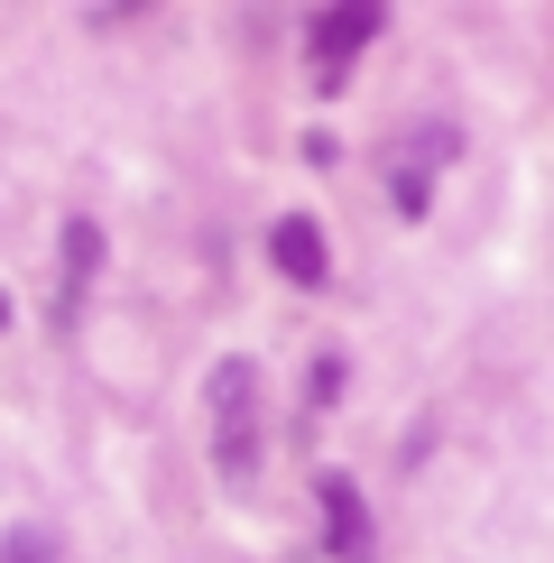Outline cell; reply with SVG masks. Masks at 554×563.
<instances>
[{"mask_svg": "<svg viewBox=\"0 0 554 563\" xmlns=\"http://www.w3.org/2000/svg\"><path fill=\"white\" fill-rule=\"evenodd\" d=\"M314 508H323V545L333 563H379V536H369V499L352 472H314Z\"/></svg>", "mask_w": 554, "mask_h": 563, "instance_id": "cell-3", "label": "cell"}, {"mask_svg": "<svg viewBox=\"0 0 554 563\" xmlns=\"http://www.w3.org/2000/svg\"><path fill=\"white\" fill-rule=\"evenodd\" d=\"M92 268H102V222H65V277H56V305H46V314H56V333H75L84 323V296H92Z\"/></svg>", "mask_w": 554, "mask_h": 563, "instance_id": "cell-4", "label": "cell"}, {"mask_svg": "<svg viewBox=\"0 0 554 563\" xmlns=\"http://www.w3.org/2000/svg\"><path fill=\"white\" fill-rule=\"evenodd\" d=\"M213 462L222 481H250L259 462V361H213Z\"/></svg>", "mask_w": 554, "mask_h": 563, "instance_id": "cell-1", "label": "cell"}, {"mask_svg": "<svg viewBox=\"0 0 554 563\" xmlns=\"http://www.w3.org/2000/svg\"><path fill=\"white\" fill-rule=\"evenodd\" d=\"M379 29H388V10H379V0H352V10H323V19H306V56H314V84L333 92V84H342V65H352L361 46L379 37Z\"/></svg>", "mask_w": 554, "mask_h": 563, "instance_id": "cell-2", "label": "cell"}, {"mask_svg": "<svg viewBox=\"0 0 554 563\" xmlns=\"http://www.w3.org/2000/svg\"><path fill=\"white\" fill-rule=\"evenodd\" d=\"M388 195H398V213L416 222V213L434 203V176H416V167H388Z\"/></svg>", "mask_w": 554, "mask_h": 563, "instance_id": "cell-8", "label": "cell"}, {"mask_svg": "<svg viewBox=\"0 0 554 563\" xmlns=\"http://www.w3.org/2000/svg\"><path fill=\"white\" fill-rule=\"evenodd\" d=\"M342 379H352V361H342V351H314V369H306V407L323 416V407L342 397Z\"/></svg>", "mask_w": 554, "mask_h": 563, "instance_id": "cell-7", "label": "cell"}, {"mask_svg": "<svg viewBox=\"0 0 554 563\" xmlns=\"http://www.w3.org/2000/svg\"><path fill=\"white\" fill-rule=\"evenodd\" d=\"M268 260H277V277H287V287H323V277H333V260H323V231L306 222V213H287L268 231Z\"/></svg>", "mask_w": 554, "mask_h": 563, "instance_id": "cell-5", "label": "cell"}, {"mask_svg": "<svg viewBox=\"0 0 554 563\" xmlns=\"http://www.w3.org/2000/svg\"><path fill=\"white\" fill-rule=\"evenodd\" d=\"M0 563H56V545H46L37 527H10L0 536Z\"/></svg>", "mask_w": 554, "mask_h": 563, "instance_id": "cell-9", "label": "cell"}, {"mask_svg": "<svg viewBox=\"0 0 554 563\" xmlns=\"http://www.w3.org/2000/svg\"><path fill=\"white\" fill-rule=\"evenodd\" d=\"M453 148H462V130H453V121H425L416 139H398V167L434 176V167H453Z\"/></svg>", "mask_w": 554, "mask_h": 563, "instance_id": "cell-6", "label": "cell"}]
</instances>
